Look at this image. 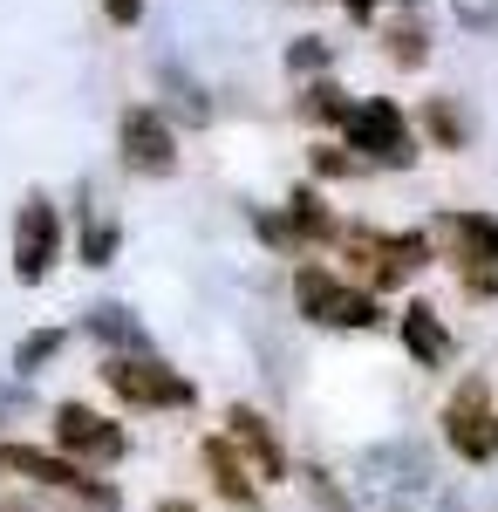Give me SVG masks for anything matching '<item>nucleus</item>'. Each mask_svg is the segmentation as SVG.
<instances>
[{"label": "nucleus", "instance_id": "nucleus-5", "mask_svg": "<svg viewBox=\"0 0 498 512\" xmlns=\"http://www.w3.org/2000/svg\"><path fill=\"white\" fill-rule=\"evenodd\" d=\"M110 390L130 403V410H185L192 403V383L171 369V362H157V355H110Z\"/></svg>", "mask_w": 498, "mask_h": 512}, {"label": "nucleus", "instance_id": "nucleus-1", "mask_svg": "<svg viewBox=\"0 0 498 512\" xmlns=\"http://www.w3.org/2000/svg\"><path fill=\"white\" fill-rule=\"evenodd\" d=\"M362 485L376 492V512H458L451 485L423 458V444H376V451H362Z\"/></svg>", "mask_w": 498, "mask_h": 512}, {"label": "nucleus", "instance_id": "nucleus-11", "mask_svg": "<svg viewBox=\"0 0 498 512\" xmlns=\"http://www.w3.org/2000/svg\"><path fill=\"white\" fill-rule=\"evenodd\" d=\"M55 444L76 451V458H123V431L110 417H96L89 403H62L55 410Z\"/></svg>", "mask_w": 498, "mask_h": 512}, {"label": "nucleus", "instance_id": "nucleus-23", "mask_svg": "<svg viewBox=\"0 0 498 512\" xmlns=\"http://www.w3.org/2000/svg\"><path fill=\"white\" fill-rule=\"evenodd\" d=\"M103 14H110L116 28H137L144 21V0H103Z\"/></svg>", "mask_w": 498, "mask_h": 512}, {"label": "nucleus", "instance_id": "nucleus-6", "mask_svg": "<svg viewBox=\"0 0 498 512\" xmlns=\"http://www.w3.org/2000/svg\"><path fill=\"white\" fill-rule=\"evenodd\" d=\"M55 253H62V212H55L48 192H28L21 212H14V280L41 287L48 267H55Z\"/></svg>", "mask_w": 498, "mask_h": 512}, {"label": "nucleus", "instance_id": "nucleus-13", "mask_svg": "<svg viewBox=\"0 0 498 512\" xmlns=\"http://www.w3.org/2000/svg\"><path fill=\"white\" fill-rule=\"evenodd\" d=\"M403 349L417 355L423 369H437V362H451V328L437 321V308H403Z\"/></svg>", "mask_w": 498, "mask_h": 512}, {"label": "nucleus", "instance_id": "nucleus-16", "mask_svg": "<svg viewBox=\"0 0 498 512\" xmlns=\"http://www.w3.org/2000/svg\"><path fill=\"white\" fill-rule=\"evenodd\" d=\"M164 89H171V103H178L185 123H212V103H205V89H198L185 69H164Z\"/></svg>", "mask_w": 498, "mask_h": 512}, {"label": "nucleus", "instance_id": "nucleus-8", "mask_svg": "<svg viewBox=\"0 0 498 512\" xmlns=\"http://www.w3.org/2000/svg\"><path fill=\"white\" fill-rule=\"evenodd\" d=\"M342 246H348V260H362V274L376 287H396V280H410L430 260V239L423 233H369V226H355Z\"/></svg>", "mask_w": 498, "mask_h": 512}, {"label": "nucleus", "instance_id": "nucleus-25", "mask_svg": "<svg viewBox=\"0 0 498 512\" xmlns=\"http://www.w3.org/2000/svg\"><path fill=\"white\" fill-rule=\"evenodd\" d=\"M28 410V390L21 383H0V417H21Z\"/></svg>", "mask_w": 498, "mask_h": 512}, {"label": "nucleus", "instance_id": "nucleus-21", "mask_svg": "<svg viewBox=\"0 0 498 512\" xmlns=\"http://www.w3.org/2000/svg\"><path fill=\"white\" fill-rule=\"evenodd\" d=\"M116 253V219H89V233H82V260L89 267H110Z\"/></svg>", "mask_w": 498, "mask_h": 512}, {"label": "nucleus", "instance_id": "nucleus-26", "mask_svg": "<svg viewBox=\"0 0 498 512\" xmlns=\"http://www.w3.org/2000/svg\"><path fill=\"white\" fill-rule=\"evenodd\" d=\"M348 14H355V21H376V7H383V0H342Z\"/></svg>", "mask_w": 498, "mask_h": 512}, {"label": "nucleus", "instance_id": "nucleus-10", "mask_svg": "<svg viewBox=\"0 0 498 512\" xmlns=\"http://www.w3.org/2000/svg\"><path fill=\"white\" fill-rule=\"evenodd\" d=\"M430 233L451 246V260L464 267V280L498 274V219H492V212H437Z\"/></svg>", "mask_w": 498, "mask_h": 512}, {"label": "nucleus", "instance_id": "nucleus-15", "mask_svg": "<svg viewBox=\"0 0 498 512\" xmlns=\"http://www.w3.org/2000/svg\"><path fill=\"white\" fill-rule=\"evenodd\" d=\"M89 335L123 349V355H151V328L130 315V308H89Z\"/></svg>", "mask_w": 498, "mask_h": 512}, {"label": "nucleus", "instance_id": "nucleus-24", "mask_svg": "<svg viewBox=\"0 0 498 512\" xmlns=\"http://www.w3.org/2000/svg\"><path fill=\"white\" fill-rule=\"evenodd\" d=\"M314 171H321V178H348L355 164H348L342 151H314Z\"/></svg>", "mask_w": 498, "mask_h": 512}, {"label": "nucleus", "instance_id": "nucleus-9", "mask_svg": "<svg viewBox=\"0 0 498 512\" xmlns=\"http://www.w3.org/2000/svg\"><path fill=\"white\" fill-rule=\"evenodd\" d=\"M116 151H123V164H130L137 178H164V171L178 164V151H171V123H164L157 103H130V110L116 117Z\"/></svg>", "mask_w": 498, "mask_h": 512}, {"label": "nucleus", "instance_id": "nucleus-17", "mask_svg": "<svg viewBox=\"0 0 498 512\" xmlns=\"http://www.w3.org/2000/svg\"><path fill=\"white\" fill-rule=\"evenodd\" d=\"M423 123H430V137H437L444 151H458L464 137H471V123H464V110H458V103H444V96H437V103L423 110Z\"/></svg>", "mask_w": 498, "mask_h": 512}, {"label": "nucleus", "instance_id": "nucleus-20", "mask_svg": "<svg viewBox=\"0 0 498 512\" xmlns=\"http://www.w3.org/2000/svg\"><path fill=\"white\" fill-rule=\"evenodd\" d=\"M301 110H307V117H328V123H348V110H355V103H348V96L335 89V82H314Z\"/></svg>", "mask_w": 498, "mask_h": 512}, {"label": "nucleus", "instance_id": "nucleus-7", "mask_svg": "<svg viewBox=\"0 0 498 512\" xmlns=\"http://www.w3.org/2000/svg\"><path fill=\"white\" fill-rule=\"evenodd\" d=\"M0 478H28V485H55V492H76L89 506H116V492L103 478H89L76 458H55V451H35V444H0Z\"/></svg>", "mask_w": 498, "mask_h": 512}, {"label": "nucleus", "instance_id": "nucleus-4", "mask_svg": "<svg viewBox=\"0 0 498 512\" xmlns=\"http://www.w3.org/2000/svg\"><path fill=\"white\" fill-rule=\"evenodd\" d=\"M294 301H301V315L314 321V328H376V321H383L376 294L342 287V280L321 274V267H301V274H294Z\"/></svg>", "mask_w": 498, "mask_h": 512}, {"label": "nucleus", "instance_id": "nucleus-2", "mask_svg": "<svg viewBox=\"0 0 498 512\" xmlns=\"http://www.w3.org/2000/svg\"><path fill=\"white\" fill-rule=\"evenodd\" d=\"M348 151H362L369 164H389V171H410L417 164V137H410V123L403 110L389 103V96H369V103H355L342 123Z\"/></svg>", "mask_w": 498, "mask_h": 512}, {"label": "nucleus", "instance_id": "nucleus-12", "mask_svg": "<svg viewBox=\"0 0 498 512\" xmlns=\"http://www.w3.org/2000/svg\"><path fill=\"white\" fill-rule=\"evenodd\" d=\"M226 424H232V444H246V458H253V478H287V451H280V437L267 431V417L253 410V403H232L226 410Z\"/></svg>", "mask_w": 498, "mask_h": 512}, {"label": "nucleus", "instance_id": "nucleus-27", "mask_svg": "<svg viewBox=\"0 0 498 512\" xmlns=\"http://www.w3.org/2000/svg\"><path fill=\"white\" fill-rule=\"evenodd\" d=\"M157 512H198V506H192V499H164Z\"/></svg>", "mask_w": 498, "mask_h": 512}, {"label": "nucleus", "instance_id": "nucleus-14", "mask_svg": "<svg viewBox=\"0 0 498 512\" xmlns=\"http://www.w3.org/2000/svg\"><path fill=\"white\" fill-rule=\"evenodd\" d=\"M205 472H212V485L226 492L239 512L260 506V492H253V478L239 472V451H232V437H205Z\"/></svg>", "mask_w": 498, "mask_h": 512}, {"label": "nucleus", "instance_id": "nucleus-18", "mask_svg": "<svg viewBox=\"0 0 498 512\" xmlns=\"http://www.w3.org/2000/svg\"><path fill=\"white\" fill-rule=\"evenodd\" d=\"M287 226H294V239H328L335 226H328V212L314 205V192H294V212H287Z\"/></svg>", "mask_w": 498, "mask_h": 512}, {"label": "nucleus", "instance_id": "nucleus-19", "mask_svg": "<svg viewBox=\"0 0 498 512\" xmlns=\"http://www.w3.org/2000/svg\"><path fill=\"white\" fill-rule=\"evenodd\" d=\"M55 349H62V328H35V335L14 349V369H21V376H35V369H41V362H48Z\"/></svg>", "mask_w": 498, "mask_h": 512}, {"label": "nucleus", "instance_id": "nucleus-3", "mask_svg": "<svg viewBox=\"0 0 498 512\" xmlns=\"http://www.w3.org/2000/svg\"><path fill=\"white\" fill-rule=\"evenodd\" d=\"M444 444L458 451L464 465H492L498 458V403H492V390H485L478 376L458 383L451 403H444Z\"/></svg>", "mask_w": 498, "mask_h": 512}, {"label": "nucleus", "instance_id": "nucleus-22", "mask_svg": "<svg viewBox=\"0 0 498 512\" xmlns=\"http://www.w3.org/2000/svg\"><path fill=\"white\" fill-rule=\"evenodd\" d=\"M396 62H410V69L423 62V28H417V21H403V28H396Z\"/></svg>", "mask_w": 498, "mask_h": 512}]
</instances>
